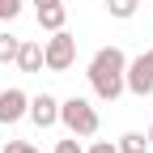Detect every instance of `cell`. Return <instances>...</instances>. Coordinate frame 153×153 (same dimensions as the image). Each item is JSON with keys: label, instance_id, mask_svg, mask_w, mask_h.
<instances>
[{"label": "cell", "instance_id": "7c38bea8", "mask_svg": "<svg viewBox=\"0 0 153 153\" xmlns=\"http://www.w3.org/2000/svg\"><path fill=\"white\" fill-rule=\"evenodd\" d=\"M51 153H85V149H81V136H72V132H68V140H55Z\"/></svg>", "mask_w": 153, "mask_h": 153}, {"label": "cell", "instance_id": "8fae6325", "mask_svg": "<svg viewBox=\"0 0 153 153\" xmlns=\"http://www.w3.org/2000/svg\"><path fill=\"white\" fill-rule=\"evenodd\" d=\"M17 47H22L17 34H0V64H13L17 60Z\"/></svg>", "mask_w": 153, "mask_h": 153}, {"label": "cell", "instance_id": "5b68a950", "mask_svg": "<svg viewBox=\"0 0 153 153\" xmlns=\"http://www.w3.org/2000/svg\"><path fill=\"white\" fill-rule=\"evenodd\" d=\"M26 115H30V94L26 89H17V85L0 89V123H17Z\"/></svg>", "mask_w": 153, "mask_h": 153}, {"label": "cell", "instance_id": "52a82bcc", "mask_svg": "<svg viewBox=\"0 0 153 153\" xmlns=\"http://www.w3.org/2000/svg\"><path fill=\"white\" fill-rule=\"evenodd\" d=\"M22 72H43V43H34V38H22V47H17V60H13Z\"/></svg>", "mask_w": 153, "mask_h": 153}, {"label": "cell", "instance_id": "30bf717a", "mask_svg": "<svg viewBox=\"0 0 153 153\" xmlns=\"http://www.w3.org/2000/svg\"><path fill=\"white\" fill-rule=\"evenodd\" d=\"M102 4H106V13L111 17H119V22H128V17H136V0H102Z\"/></svg>", "mask_w": 153, "mask_h": 153}, {"label": "cell", "instance_id": "7a4b0ae2", "mask_svg": "<svg viewBox=\"0 0 153 153\" xmlns=\"http://www.w3.org/2000/svg\"><path fill=\"white\" fill-rule=\"evenodd\" d=\"M60 123L72 132V136H98V111H94V102L89 98H76V94H72V98L68 102H60Z\"/></svg>", "mask_w": 153, "mask_h": 153}, {"label": "cell", "instance_id": "4fadbf2b", "mask_svg": "<svg viewBox=\"0 0 153 153\" xmlns=\"http://www.w3.org/2000/svg\"><path fill=\"white\" fill-rule=\"evenodd\" d=\"M22 4L26 0H0V22H13V17L22 13Z\"/></svg>", "mask_w": 153, "mask_h": 153}, {"label": "cell", "instance_id": "8992f818", "mask_svg": "<svg viewBox=\"0 0 153 153\" xmlns=\"http://www.w3.org/2000/svg\"><path fill=\"white\" fill-rule=\"evenodd\" d=\"M30 119H34V128H55V123H60V98L34 94V98H30Z\"/></svg>", "mask_w": 153, "mask_h": 153}, {"label": "cell", "instance_id": "3957f363", "mask_svg": "<svg viewBox=\"0 0 153 153\" xmlns=\"http://www.w3.org/2000/svg\"><path fill=\"white\" fill-rule=\"evenodd\" d=\"M72 60H76V38H72L68 30H55L47 43H43V68H51V72H68Z\"/></svg>", "mask_w": 153, "mask_h": 153}, {"label": "cell", "instance_id": "9c48e42d", "mask_svg": "<svg viewBox=\"0 0 153 153\" xmlns=\"http://www.w3.org/2000/svg\"><path fill=\"white\" fill-rule=\"evenodd\" d=\"M115 145H119V153H145L149 149V136H145V132H123Z\"/></svg>", "mask_w": 153, "mask_h": 153}, {"label": "cell", "instance_id": "6da1fadb", "mask_svg": "<svg viewBox=\"0 0 153 153\" xmlns=\"http://www.w3.org/2000/svg\"><path fill=\"white\" fill-rule=\"evenodd\" d=\"M123 72H128V55H123L119 47H102V51H94V60H89V68H85L89 85H94V98L115 102V98L128 89Z\"/></svg>", "mask_w": 153, "mask_h": 153}, {"label": "cell", "instance_id": "9a60e30c", "mask_svg": "<svg viewBox=\"0 0 153 153\" xmlns=\"http://www.w3.org/2000/svg\"><path fill=\"white\" fill-rule=\"evenodd\" d=\"M85 153H119V145H115V140H94Z\"/></svg>", "mask_w": 153, "mask_h": 153}, {"label": "cell", "instance_id": "5bb4252c", "mask_svg": "<svg viewBox=\"0 0 153 153\" xmlns=\"http://www.w3.org/2000/svg\"><path fill=\"white\" fill-rule=\"evenodd\" d=\"M0 153H38L30 140H4V149H0Z\"/></svg>", "mask_w": 153, "mask_h": 153}, {"label": "cell", "instance_id": "e0dca14e", "mask_svg": "<svg viewBox=\"0 0 153 153\" xmlns=\"http://www.w3.org/2000/svg\"><path fill=\"white\" fill-rule=\"evenodd\" d=\"M145 136H149V145H153V128H149V132H145Z\"/></svg>", "mask_w": 153, "mask_h": 153}, {"label": "cell", "instance_id": "2e32d148", "mask_svg": "<svg viewBox=\"0 0 153 153\" xmlns=\"http://www.w3.org/2000/svg\"><path fill=\"white\" fill-rule=\"evenodd\" d=\"M43 4H64V0H34V9H43Z\"/></svg>", "mask_w": 153, "mask_h": 153}, {"label": "cell", "instance_id": "ba28073f", "mask_svg": "<svg viewBox=\"0 0 153 153\" xmlns=\"http://www.w3.org/2000/svg\"><path fill=\"white\" fill-rule=\"evenodd\" d=\"M34 17H38V26H43L47 34H55V30H64L68 9H64V4H43V9H34Z\"/></svg>", "mask_w": 153, "mask_h": 153}, {"label": "cell", "instance_id": "277c9868", "mask_svg": "<svg viewBox=\"0 0 153 153\" xmlns=\"http://www.w3.org/2000/svg\"><path fill=\"white\" fill-rule=\"evenodd\" d=\"M123 81H128V94H136V98H149V94H153V51H140L136 60H128Z\"/></svg>", "mask_w": 153, "mask_h": 153}]
</instances>
